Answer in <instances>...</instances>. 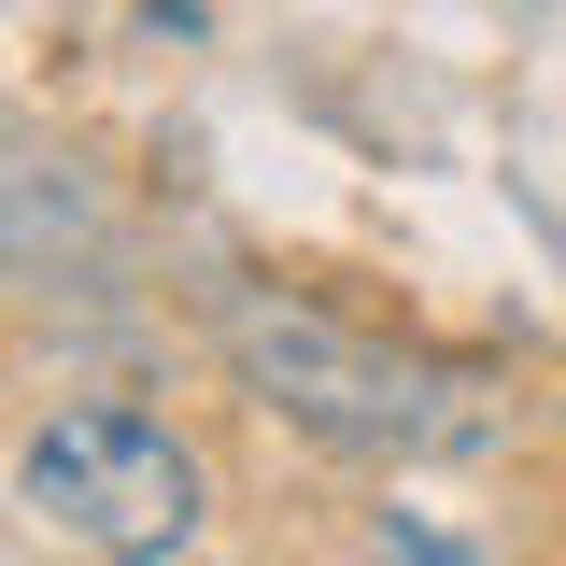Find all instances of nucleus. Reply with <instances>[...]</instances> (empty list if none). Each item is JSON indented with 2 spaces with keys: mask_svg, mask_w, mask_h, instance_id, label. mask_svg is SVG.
Listing matches in <instances>:
<instances>
[{
  "mask_svg": "<svg viewBox=\"0 0 566 566\" xmlns=\"http://www.w3.org/2000/svg\"><path fill=\"white\" fill-rule=\"evenodd\" d=\"M14 510L85 566H185L212 538V453L142 397H71L14 439Z\"/></svg>",
  "mask_w": 566,
  "mask_h": 566,
  "instance_id": "obj_2",
  "label": "nucleus"
},
{
  "mask_svg": "<svg viewBox=\"0 0 566 566\" xmlns=\"http://www.w3.org/2000/svg\"><path fill=\"white\" fill-rule=\"evenodd\" d=\"M212 354L270 424H297L312 453H354V468H424V453L482 439L468 382L439 354L382 340V326H354L297 283H212Z\"/></svg>",
  "mask_w": 566,
  "mask_h": 566,
  "instance_id": "obj_1",
  "label": "nucleus"
},
{
  "mask_svg": "<svg viewBox=\"0 0 566 566\" xmlns=\"http://www.w3.org/2000/svg\"><path fill=\"white\" fill-rule=\"evenodd\" d=\"M128 270H142V227L114 199V170L71 128L0 99V297L14 312H99V297H128Z\"/></svg>",
  "mask_w": 566,
  "mask_h": 566,
  "instance_id": "obj_3",
  "label": "nucleus"
}]
</instances>
